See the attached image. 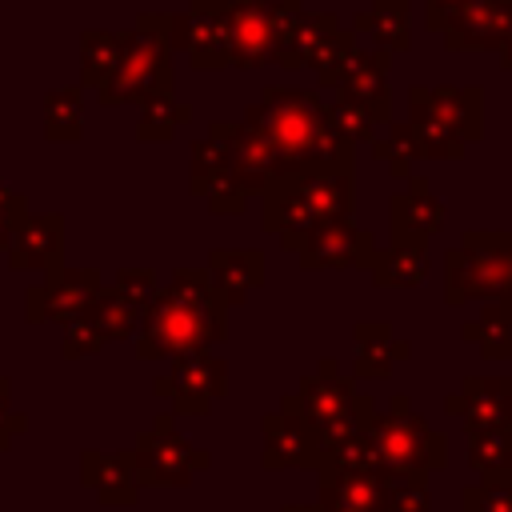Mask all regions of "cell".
I'll use <instances>...</instances> for the list:
<instances>
[{
  "label": "cell",
  "instance_id": "obj_19",
  "mask_svg": "<svg viewBox=\"0 0 512 512\" xmlns=\"http://www.w3.org/2000/svg\"><path fill=\"white\" fill-rule=\"evenodd\" d=\"M440 228V204L428 196L424 184H412V192L392 196V232L396 244H420L424 236H432Z\"/></svg>",
  "mask_w": 512,
  "mask_h": 512
},
{
  "label": "cell",
  "instance_id": "obj_15",
  "mask_svg": "<svg viewBox=\"0 0 512 512\" xmlns=\"http://www.w3.org/2000/svg\"><path fill=\"white\" fill-rule=\"evenodd\" d=\"M64 260V216L56 212H40L16 228L12 244H8V264L20 272H52Z\"/></svg>",
  "mask_w": 512,
  "mask_h": 512
},
{
  "label": "cell",
  "instance_id": "obj_8",
  "mask_svg": "<svg viewBox=\"0 0 512 512\" xmlns=\"http://www.w3.org/2000/svg\"><path fill=\"white\" fill-rule=\"evenodd\" d=\"M104 292V276L96 268H52L36 288L24 296V316L32 324H68L92 308V300Z\"/></svg>",
  "mask_w": 512,
  "mask_h": 512
},
{
  "label": "cell",
  "instance_id": "obj_16",
  "mask_svg": "<svg viewBox=\"0 0 512 512\" xmlns=\"http://www.w3.org/2000/svg\"><path fill=\"white\" fill-rule=\"evenodd\" d=\"M288 400H292V408H296L308 424L324 428L328 420L344 416L360 396L352 392V380H344V376L336 372V360H324L320 372L304 376L300 388H296V396H288Z\"/></svg>",
  "mask_w": 512,
  "mask_h": 512
},
{
  "label": "cell",
  "instance_id": "obj_2",
  "mask_svg": "<svg viewBox=\"0 0 512 512\" xmlns=\"http://www.w3.org/2000/svg\"><path fill=\"white\" fill-rule=\"evenodd\" d=\"M352 156L340 160H324V164H308L296 168L288 176H276L264 192H260V224L264 232L280 236L284 252L300 248V240L320 228V224H336L348 220L352 212Z\"/></svg>",
  "mask_w": 512,
  "mask_h": 512
},
{
  "label": "cell",
  "instance_id": "obj_4",
  "mask_svg": "<svg viewBox=\"0 0 512 512\" xmlns=\"http://www.w3.org/2000/svg\"><path fill=\"white\" fill-rule=\"evenodd\" d=\"M172 12H140L132 28L120 32V64L96 92L104 108L148 104L152 96H172Z\"/></svg>",
  "mask_w": 512,
  "mask_h": 512
},
{
  "label": "cell",
  "instance_id": "obj_35",
  "mask_svg": "<svg viewBox=\"0 0 512 512\" xmlns=\"http://www.w3.org/2000/svg\"><path fill=\"white\" fill-rule=\"evenodd\" d=\"M204 200H208V208H212L216 216H240V212L248 208V200H252V196H248L232 176H224V180H220Z\"/></svg>",
  "mask_w": 512,
  "mask_h": 512
},
{
  "label": "cell",
  "instance_id": "obj_28",
  "mask_svg": "<svg viewBox=\"0 0 512 512\" xmlns=\"http://www.w3.org/2000/svg\"><path fill=\"white\" fill-rule=\"evenodd\" d=\"M228 176V156H224V144L204 136L192 144V156H188V188L196 196H208L220 180Z\"/></svg>",
  "mask_w": 512,
  "mask_h": 512
},
{
  "label": "cell",
  "instance_id": "obj_33",
  "mask_svg": "<svg viewBox=\"0 0 512 512\" xmlns=\"http://www.w3.org/2000/svg\"><path fill=\"white\" fill-rule=\"evenodd\" d=\"M388 512H428L420 476H388Z\"/></svg>",
  "mask_w": 512,
  "mask_h": 512
},
{
  "label": "cell",
  "instance_id": "obj_26",
  "mask_svg": "<svg viewBox=\"0 0 512 512\" xmlns=\"http://www.w3.org/2000/svg\"><path fill=\"white\" fill-rule=\"evenodd\" d=\"M424 272H428V264H424V248L420 244H392L388 252H380L376 260H372V280L384 288H412V284H420L424 280Z\"/></svg>",
  "mask_w": 512,
  "mask_h": 512
},
{
  "label": "cell",
  "instance_id": "obj_20",
  "mask_svg": "<svg viewBox=\"0 0 512 512\" xmlns=\"http://www.w3.org/2000/svg\"><path fill=\"white\" fill-rule=\"evenodd\" d=\"M408 356V344H400L392 336L388 324H356V376H368V380H380L392 372V360Z\"/></svg>",
  "mask_w": 512,
  "mask_h": 512
},
{
  "label": "cell",
  "instance_id": "obj_34",
  "mask_svg": "<svg viewBox=\"0 0 512 512\" xmlns=\"http://www.w3.org/2000/svg\"><path fill=\"white\" fill-rule=\"evenodd\" d=\"M24 220H28V200L20 192H12L8 184H0V248L4 252H8V244Z\"/></svg>",
  "mask_w": 512,
  "mask_h": 512
},
{
  "label": "cell",
  "instance_id": "obj_13",
  "mask_svg": "<svg viewBox=\"0 0 512 512\" xmlns=\"http://www.w3.org/2000/svg\"><path fill=\"white\" fill-rule=\"evenodd\" d=\"M296 256H300L304 268H360V264L376 260V244L352 220H336V224L312 228L300 240Z\"/></svg>",
  "mask_w": 512,
  "mask_h": 512
},
{
  "label": "cell",
  "instance_id": "obj_18",
  "mask_svg": "<svg viewBox=\"0 0 512 512\" xmlns=\"http://www.w3.org/2000/svg\"><path fill=\"white\" fill-rule=\"evenodd\" d=\"M388 52H356L340 80V100L364 108L372 120H388Z\"/></svg>",
  "mask_w": 512,
  "mask_h": 512
},
{
  "label": "cell",
  "instance_id": "obj_27",
  "mask_svg": "<svg viewBox=\"0 0 512 512\" xmlns=\"http://www.w3.org/2000/svg\"><path fill=\"white\" fill-rule=\"evenodd\" d=\"M192 120V108L180 104L176 96H152L148 104H140V120H136V140H152L164 144L176 136L180 124Z\"/></svg>",
  "mask_w": 512,
  "mask_h": 512
},
{
  "label": "cell",
  "instance_id": "obj_36",
  "mask_svg": "<svg viewBox=\"0 0 512 512\" xmlns=\"http://www.w3.org/2000/svg\"><path fill=\"white\" fill-rule=\"evenodd\" d=\"M8 396H12V380H8V376H0V452H4V448L24 432V424H28V420H24V412H16Z\"/></svg>",
  "mask_w": 512,
  "mask_h": 512
},
{
  "label": "cell",
  "instance_id": "obj_6",
  "mask_svg": "<svg viewBox=\"0 0 512 512\" xmlns=\"http://www.w3.org/2000/svg\"><path fill=\"white\" fill-rule=\"evenodd\" d=\"M132 464H136L140 488H184V484H192L196 472H204L212 464V452L192 448L176 432V416L172 412H160L152 420V432H144L136 440Z\"/></svg>",
  "mask_w": 512,
  "mask_h": 512
},
{
  "label": "cell",
  "instance_id": "obj_24",
  "mask_svg": "<svg viewBox=\"0 0 512 512\" xmlns=\"http://www.w3.org/2000/svg\"><path fill=\"white\" fill-rule=\"evenodd\" d=\"M356 52H360V48H356V32L336 28V32H328L316 48L304 52V68H312L320 84H340L344 72H348V64L356 60Z\"/></svg>",
  "mask_w": 512,
  "mask_h": 512
},
{
  "label": "cell",
  "instance_id": "obj_14",
  "mask_svg": "<svg viewBox=\"0 0 512 512\" xmlns=\"http://www.w3.org/2000/svg\"><path fill=\"white\" fill-rule=\"evenodd\" d=\"M80 484L88 492H96V500L104 508H132L140 500V480H136L132 452H96V448H84L80 452Z\"/></svg>",
  "mask_w": 512,
  "mask_h": 512
},
{
  "label": "cell",
  "instance_id": "obj_7",
  "mask_svg": "<svg viewBox=\"0 0 512 512\" xmlns=\"http://www.w3.org/2000/svg\"><path fill=\"white\" fill-rule=\"evenodd\" d=\"M152 392L160 400H172V416H208L212 404L228 392V364L208 348L184 352L164 376L152 380Z\"/></svg>",
  "mask_w": 512,
  "mask_h": 512
},
{
  "label": "cell",
  "instance_id": "obj_38",
  "mask_svg": "<svg viewBox=\"0 0 512 512\" xmlns=\"http://www.w3.org/2000/svg\"><path fill=\"white\" fill-rule=\"evenodd\" d=\"M280 4H288V8H300V4H304V0H280Z\"/></svg>",
  "mask_w": 512,
  "mask_h": 512
},
{
  "label": "cell",
  "instance_id": "obj_32",
  "mask_svg": "<svg viewBox=\"0 0 512 512\" xmlns=\"http://www.w3.org/2000/svg\"><path fill=\"white\" fill-rule=\"evenodd\" d=\"M416 152H420V148H416V136H412L404 124H392V128H388V136H380V140H376V156H380V160H388L396 176H404V172H408V160H412Z\"/></svg>",
  "mask_w": 512,
  "mask_h": 512
},
{
  "label": "cell",
  "instance_id": "obj_9",
  "mask_svg": "<svg viewBox=\"0 0 512 512\" xmlns=\"http://www.w3.org/2000/svg\"><path fill=\"white\" fill-rule=\"evenodd\" d=\"M172 52H184L192 68L216 72L228 64V0H192L172 12Z\"/></svg>",
  "mask_w": 512,
  "mask_h": 512
},
{
  "label": "cell",
  "instance_id": "obj_11",
  "mask_svg": "<svg viewBox=\"0 0 512 512\" xmlns=\"http://www.w3.org/2000/svg\"><path fill=\"white\" fill-rule=\"evenodd\" d=\"M276 20L280 0H228V64L244 72L276 64Z\"/></svg>",
  "mask_w": 512,
  "mask_h": 512
},
{
  "label": "cell",
  "instance_id": "obj_37",
  "mask_svg": "<svg viewBox=\"0 0 512 512\" xmlns=\"http://www.w3.org/2000/svg\"><path fill=\"white\" fill-rule=\"evenodd\" d=\"M284 512H320V508H312V504H288Z\"/></svg>",
  "mask_w": 512,
  "mask_h": 512
},
{
  "label": "cell",
  "instance_id": "obj_22",
  "mask_svg": "<svg viewBox=\"0 0 512 512\" xmlns=\"http://www.w3.org/2000/svg\"><path fill=\"white\" fill-rule=\"evenodd\" d=\"M44 136L72 144L84 136V88L68 84V88H52L44 96Z\"/></svg>",
  "mask_w": 512,
  "mask_h": 512
},
{
  "label": "cell",
  "instance_id": "obj_25",
  "mask_svg": "<svg viewBox=\"0 0 512 512\" xmlns=\"http://www.w3.org/2000/svg\"><path fill=\"white\" fill-rule=\"evenodd\" d=\"M356 32L372 36L380 52L408 44V0H376L368 12H360Z\"/></svg>",
  "mask_w": 512,
  "mask_h": 512
},
{
  "label": "cell",
  "instance_id": "obj_3",
  "mask_svg": "<svg viewBox=\"0 0 512 512\" xmlns=\"http://www.w3.org/2000/svg\"><path fill=\"white\" fill-rule=\"evenodd\" d=\"M244 120H252L264 132V140L272 144V152L280 160V176L308 168V164L352 156V148L332 132L328 104H320V96L312 88L268 84L260 92V100L244 112Z\"/></svg>",
  "mask_w": 512,
  "mask_h": 512
},
{
  "label": "cell",
  "instance_id": "obj_30",
  "mask_svg": "<svg viewBox=\"0 0 512 512\" xmlns=\"http://www.w3.org/2000/svg\"><path fill=\"white\" fill-rule=\"evenodd\" d=\"M100 348H104V340H100V332H96V324L88 316H76V320L64 324V340H60V356L64 360H88Z\"/></svg>",
  "mask_w": 512,
  "mask_h": 512
},
{
  "label": "cell",
  "instance_id": "obj_5",
  "mask_svg": "<svg viewBox=\"0 0 512 512\" xmlns=\"http://www.w3.org/2000/svg\"><path fill=\"white\" fill-rule=\"evenodd\" d=\"M364 440L384 476H420V468H436L444 452L440 440L424 428V420L408 412L404 396H396V404L384 416L372 412Z\"/></svg>",
  "mask_w": 512,
  "mask_h": 512
},
{
  "label": "cell",
  "instance_id": "obj_10",
  "mask_svg": "<svg viewBox=\"0 0 512 512\" xmlns=\"http://www.w3.org/2000/svg\"><path fill=\"white\" fill-rule=\"evenodd\" d=\"M208 136L224 144V156H228V176L248 192V196H260L276 176H280V160L272 152V144L264 140V132L252 124V120H212L208 124Z\"/></svg>",
  "mask_w": 512,
  "mask_h": 512
},
{
  "label": "cell",
  "instance_id": "obj_23",
  "mask_svg": "<svg viewBox=\"0 0 512 512\" xmlns=\"http://www.w3.org/2000/svg\"><path fill=\"white\" fill-rule=\"evenodd\" d=\"M92 324H96V332H100V340L108 344V340H136V332H140V308H132L112 284H104V292L92 300V308L84 312Z\"/></svg>",
  "mask_w": 512,
  "mask_h": 512
},
{
  "label": "cell",
  "instance_id": "obj_31",
  "mask_svg": "<svg viewBox=\"0 0 512 512\" xmlns=\"http://www.w3.org/2000/svg\"><path fill=\"white\" fill-rule=\"evenodd\" d=\"M112 288L132 304V308H148L152 304V296H156V288H160V280H156V272L152 268H120L116 272V280H112Z\"/></svg>",
  "mask_w": 512,
  "mask_h": 512
},
{
  "label": "cell",
  "instance_id": "obj_17",
  "mask_svg": "<svg viewBox=\"0 0 512 512\" xmlns=\"http://www.w3.org/2000/svg\"><path fill=\"white\" fill-rule=\"evenodd\" d=\"M208 280L228 308L244 304L252 288L264 284V252L260 248H212L208 252Z\"/></svg>",
  "mask_w": 512,
  "mask_h": 512
},
{
  "label": "cell",
  "instance_id": "obj_21",
  "mask_svg": "<svg viewBox=\"0 0 512 512\" xmlns=\"http://www.w3.org/2000/svg\"><path fill=\"white\" fill-rule=\"evenodd\" d=\"M120 64V32L88 28L80 36V88H104Z\"/></svg>",
  "mask_w": 512,
  "mask_h": 512
},
{
  "label": "cell",
  "instance_id": "obj_1",
  "mask_svg": "<svg viewBox=\"0 0 512 512\" xmlns=\"http://www.w3.org/2000/svg\"><path fill=\"white\" fill-rule=\"evenodd\" d=\"M228 340V304L208 280V268H176L156 288L132 340L140 360H176Z\"/></svg>",
  "mask_w": 512,
  "mask_h": 512
},
{
  "label": "cell",
  "instance_id": "obj_29",
  "mask_svg": "<svg viewBox=\"0 0 512 512\" xmlns=\"http://www.w3.org/2000/svg\"><path fill=\"white\" fill-rule=\"evenodd\" d=\"M328 120H332V132L352 148V144H364V140H372V132H376V120L364 112V108H356V104H348V100H336V104H328Z\"/></svg>",
  "mask_w": 512,
  "mask_h": 512
},
{
  "label": "cell",
  "instance_id": "obj_12",
  "mask_svg": "<svg viewBox=\"0 0 512 512\" xmlns=\"http://www.w3.org/2000/svg\"><path fill=\"white\" fill-rule=\"evenodd\" d=\"M264 428V468H320L324 464V448H320V436H316V424H308L292 400L284 396V404L276 412H268L260 420Z\"/></svg>",
  "mask_w": 512,
  "mask_h": 512
}]
</instances>
